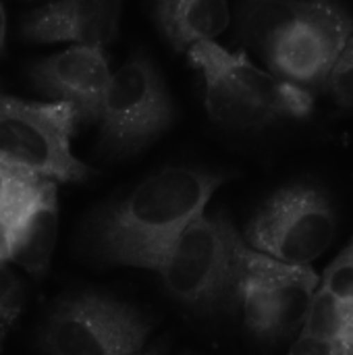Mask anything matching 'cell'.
I'll return each instance as SVG.
<instances>
[{"label":"cell","instance_id":"obj_1","mask_svg":"<svg viewBox=\"0 0 353 355\" xmlns=\"http://www.w3.org/2000/svg\"><path fill=\"white\" fill-rule=\"evenodd\" d=\"M221 183V175L198 168H166L146 179L96 218V256L110 264L156 270L181 233L202 216Z\"/></svg>","mask_w":353,"mask_h":355},{"label":"cell","instance_id":"obj_2","mask_svg":"<svg viewBox=\"0 0 353 355\" xmlns=\"http://www.w3.org/2000/svg\"><path fill=\"white\" fill-rule=\"evenodd\" d=\"M189 60L204 73L206 108L229 129H260L285 119H304L312 112V94L287 83L214 42L196 44Z\"/></svg>","mask_w":353,"mask_h":355},{"label":"cell","instance_id":"obj_3","mask_svg":"<svg viewBox=\"0 0 353 355\" xmlns=\"http://www.w3.org/2000/svg\"><path fill=\"white\" fill-rule=\"evenodd\" d=\"M243 250L227 216H200L171 245L156 270L179 304L198 312H216L239 297Z\"/></svg>","mask_w":353,"mask_h":355},{"label":"cell","instance_id":"obj_4","mask_svg":"<svg viewBox=\"0 0 353 355\" xmlns=\"http://www.w3.org/2000/svg\"><path fill=\"white\" fill-rule=\"evenodd\" d=\"M75 123L77 112L71 104L0 96V160L48 181L81 183L92 173L71 156L69 139Z\"/></svg>","mask_w":353,"mask_h":355},{"label":"cell","instance_id":"obj_5","mask_svg":"<svg viewBox=\"0 0 353 355\" xmlns=\"http://www.w3.org/2000/svg\"><path fill=\"white\" fill-rule=\"evenodd\" d=\"M337 216L329 198L308 185L275 193L248 225L246 237L258 254L306 266L333 243Z\"/></svg>","mask_w":353,"mask_h":355},{"label":"cell","instance_id":"obj_6","mask_svg":"<svg viewBox=\"0 0 353 355\" xmlns=\"http://www.w3.org/2000/svg\"><path fill=\"white\" fill-rule=\"evenodd\" d=\"M150 322L135 308L102 297L81 295L60 304L42 331L50 355H135Z\"/></svg>","mask_w":353,"mask_h":355},{"label":"cell","instance_id":"obj_7","mask_svg":"<svg viewBox=\"0 0 353 355\" xmlns=\"http://www.w3.org/2000/svg\"><path fill=\"white\" fill-rule=\"evenodd\" d=\"M175 119L162 77L146 56H133L112 77L102 110L100 146L129 154L150 144Z\"/></svg>","mask_w":353,"mask_h":355},{"label":"cell","instance_id":"obj_8","mask_svg":"<svg viewBox=\"0 0 353 355\" xmlns=\"http://www.w3.org/2000/svg\"><path fill=\"white\" fill-rule=\"evenodd\" d=\"M352 29V17L341 6L314 2L312 10L262 56L277 77L287 83L300 87L322 83L341 56Z\"/></svg>","mask_w":353,"mask_h":355},{"label":"cell","instance_id":"obj_9","mask_svg":"<svg viewBox=\"0 0 353 355\" xmlns=\"http://www.w3.org/2000/svg\"><path fill=\"white\" fill-rule=\"evenodd\" d=\"M31 81L40 92L71 104L77 121L102 119L110 73L106 56L94 46H75L31 67Z\"/></svg>","mask_w":353,"mask_h":355},{"label":"cell","instance_id":"obj_10","mask_svg":"<svg viewBox=\"0 0 353 355\" xmlns=\"http://www.w3.org/2000/svg\"><path fill=\"white\" fill-rule=\"evenodd\" d=\"M243 279L256 285L270 304L273 339L287 337L306 320L318 283L312 268L285 264L246 248Z\"/></svg>","mask_w":353,"mask_h":355},{"label":"cell","instance_id":"obj_11","mask_svg":"<svg viewBox=\"0 0 353 355\" xmlns=\"http://www.w3.org/2000/svg\"><path fill=\"white\" fill-rule=\"evenodd\" d=\"M119 2L71 0L31 10L23 21V35L33 42H79L100 48L117 35Z\"/></svg>","mask_w":353,"mask_h":355},{"label":"cell","instance_id":"obj_12","mask_svg":"<svg viewBox=\"0 0 353 355\" xmlns=\"http://www.w3.org/2000/svg\"><path fill=\"white\" fill-rule=\"evenodd\" d=\"M154 17L175 50L212 42L229 23V6L216 0H160Z\"/></svg>","mask_w":353,"mask_h":355},{"label":"cell","instance_id":"obj_13","mask_svg":"<svg viewBox=\"0 0 353 355\" xmlns=\"http://www.w3.org/2000/svg\"><path fill=\"white\" fill-rule=\"evenodd\" d=\"M56 239V189L52 181H46L40 198L23 218L12 260L19 262L27 272L40 277L46 272L50 254Z\"/></svg>","mask_w":353,"mask_h":355},{"label":"cell","instance_id":"obj_14","mask_svg":"<svg viewBox=\"0 0 353 355\" xmlns=\"http://www.w3.org/2000/svg\"><path fill=\"white\" fill-rule=\"evenodd\" d=\"M314 2H246L239 6L237 31L239 37L260 54H264L283 33L300 23Z\"/></svg>","mask_w":353,"mask_h":355},{"label":"cell","instance_id":"obj_15","mask_svg":"<svg viewBox=\"0 0 353 355\" xmlns=\"http://www.w3.org/2000/svg\"><path fill=\"white\" fill-rule=\"evenodd\" d=\"M304 335L337 345L343 355H353V306L341 304L320 289L312 297Z\"/></svg>","mask_w":353,"mask_h":355},{"label":"cell","instance_id":"obj_16","mask_svg":"<svg viewBox=\"0 0 353 355\" xmlns=\"http://www.w3.org/2000/svg\"><path fill=\"white\" fill-rule=\"evenodd\" d=\"M21 308H23V285L10 268L0 266V347L4 343L6 333L19 318Z\"/></svg>","mask_w":353,"mask_h":355},{"label":"cell","instance_id":"obj_17","mask_svg":"<svg viewBox=\"0 0 353 355\" xmlns=\"http://www.w3.org/2000/svg\"><path fill=\"white\" fill-rule=\"evenodd\" d=\"M325 291L341 304L353 306V239L325 272Z\"/></svg>","mask_w":353,"mask_h":355},{"label":"cell","instance_id":"obj_18","mask_svg":"<svg viewBox=\"0 0 353 355\" xmlns=\"http://www.w3.org/2000/svg\"><path fill=\"white\" fill-rule=\"evenodd\" d=\"M327 87L341 108H353V37L347 40L341 56L337 58L327 79Z\"/></svg>","mask_w":353,"mask_h":355},{"label":"cell","instance_id":"obj_19","mask_svg":"<svg viewBox=\"0 0 353 355\" xmlns=\"http://www.w3.org/2000/svg\"><path fill=\"white\" fill-rule=\"evenodd\" d=\"M289 355H343L341 349L333 343H327V341H320V339H314L310 335H302L293 349L289 352Z\"/></svg>","mask_w":353,"mask_h":355},{"label":"cell","instance_id":"obj_20","mask_svg":"<svg viewBox=\"0 0 353 355\" xmlns=\"http://www.w3.org/2000/svg\"><path fill=\"white\" fill-rule=\"evenodd\" d=\"M4 48V8L0 4V52Z\"/></svg>","mask_w":353,"mask_h":355},{"label":"cell","instance_id":"obj_21","mask_svg":"<svg viewBox=\"0 0 353 355\" xmlns=\"http://www.w3.org/2000/svg\"><path fill=\"white\" fill-rule=\"evenodd\" d=\"M135 355H166V352H164V345H154L152 349H148V352H144V354H135Z\"/></svg>","mask_w":353,"mask_h":355}]
</instances>
